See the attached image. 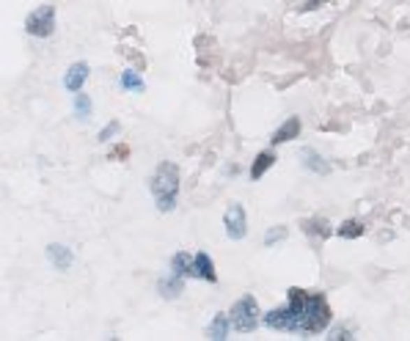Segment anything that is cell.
<instances>
[{
    "instance_id": "cell-1",
    "label": "cell",
    "mask_w": 410,
    "mask_h": 341,
    "mask_svg": "<svg viewBox=\"0 0 410 341\" xmlns=\"http://www.w3.org/2000/svg\"><path fill=\"white\" fill-rule=\"evenodd\" d=\"M149 190H152L154 207L160 212H174L177 201H180V166L163 160L149 179Z\"/></svg>"
},
{
    "instance_id": "cell-2",
    "label": "cell",
    "mask_w": 410,
    "mask_h": 341,
    "mask_svg": "<svg viewBox=\"0 0 410 341\" xmlns=\"http://www.w3.org/2000/svg\"><path fill=\"white\" fill-rule=\"evenodd\" d=\"M333 319V311L328 305V300L322 292H312L303 308V319H300V333H322Z\"/></svg>"
},
{
    "instance_id": "cell-3",
    "label": "cell",
    "mask_w": 410,
    "mask_h": 341,
    "mask_svg": "<svg viewBox=\"0 0 410 341\" xmlns=\"http://www.w3.org/2000/svg\"><path fill=\"white\" fill-rule=\"evenodd\" d=\"M259 303L254 295H242V298L237 300L234 305H231V311H228V317H231V325L240 331V333H251V331H256V325H259Z\"/></svg>"
},
{
    "instance_id": "cell-4",
    "label": "cell",
    "mask_w": 410,
    "mask_h": 341,
    "mask_svg": "<svg viewBox=\"0 0 410 341\" xmlns=\"http://www.w3.org/2000/svg\"><path fill=\"white\" fill-rule=\"evenodd\" d=\"M25 31H28V36L50 39L52 31H55V6H52V3H45V6L34 8V11L25 17Z\"/></svg>"
},
{
    "instance_id": "cell-5",
    "label": "cell",
    "mask_w": 410,
    "mask_h": 341,
    "mask_svg": "<svg viewBox=\"0 0 410 341\" xmlns=\"http://www.w3.org/2000/svg\"><path fill=\"white\" fill-rule=\"evenodd\" d=\"M224 228H226V237L240 242L245 234H248V217H245V210L242 204H231L224 215Z\"/></svg>"
},
{
    "instance_id": "cell-6",
    "label": "cell",
    "mask_w": 410,
    "mask_h": 341,
    "mask_svg": "<svg viewBox=\"0 0 410 341\" xmlns=\"http://www.w3.org/2000/svg\"><path fill=\"white\" fill-rule=\"evenodd\" d=\"M265 325L273 328V331H281V333H300V322L295 319V314H292L289 305L273 308L270 314H265Z\"/></svg>"
},
{
    "instance_id": "cell-7",
    "label": "cell",
    "mask_w": 410,
    "mask_h": 341,
    "mask_svg": "<svg viewBox=\"0 0 410 341\" xmlns=\"http://www.w3.org/2000/svg\"><path fill=\"white\" fill-rule=\"evenodd\" d=\"M89 78H91V66H89L86 61H78V64H72V66L66 69V75H64V88L72 91V94H78V91H83V85H86Z\"/></svg>"
},
{
    "instance_id": "cell-8",
    "label": "cell",
    "mask_w": 410,
    "mask_h": 341,
    "mask_svg": "<svg viewBox=\"0 0 410 341\" xmlns=\"http://www.w3.org/2000/svg\"><path fill=\"white\" fill-rule=\"evenodd\" d=\"M47 259L58 273H66L75 261V254H72V248H66L61 242H52V245H47Z\"/></svg>"
},
{
    "instance_id": "cell-9",
    "label": "cell",
    "mask_w": 410,
    "mask_h": 341,
    "mask_svg": "<svg viewBox=\"0 0 410 341\" xmlns=\"http://www.w3.org/2000/svg\"><path fill=\"white\" fill-rule=\"evenodd\" d=\"M300 228H303L312 240H317V242L328 240V237L333 234V226H330L325 217H303V220H300Z\"/></svg>"
},
{
    "instance_id": "cell-10",
    "label": "cell",
    "mask_w": 410,
    "mask_h": 341,
    "mask_svg": "<svg viewBox=\"0 0 410 341\" xmlns=\"http://www.w3.org/2000/svg\"><path fill=\"white\" fill-rule=\"evenodd\" d=\"M300 163H303V168L314 170L317 176H328V173H330V163H325L322 154H319L317 149H312V146L300 149Z\"/></svg>"
},
{
    "instance_id": "cell-11",
    "label": "cell",
    "mask_w": 410,
    "mask_h": 341,
    "mask_svg": "<svg viewBox=\"0 0 410 341\" xmlns=\"http://www.w3.org/2000/svg\"><path fill=\"white\" fill-rule=\"evenodd\" d=\"M193 259H196V278H204L207 284H218V273H215V261H212V256L204 254V251H198Z\"/></svg>"
},
{
    "instance_id": "cell-12",
    "label": "cell",
    "mask_w": 410,
    "mask_h": 341,
    "mask_svg": "<svg viewBox=\"0 0 410 341\" xmlns=\"http://www.w3.org/2000/svg\"><path fill=\"white\" fill-rule=\"evenodd\" d=\"M300 127H303V124H300V119H298V116H289V119H286V122H284V124L273 132V138H270V140H273V146H281V143H286V140L298 138V135H300Z\"/></svg>"
},
{
    "instance_id": "cell-13",
    "label": "cell",
    "mask_w": 410,
    "mask_h": 341,
    "mask_svg": "<svg viewBox=\"0 0 410 341\" xmlns=\"http://www.w3.org/2000/svg\"><path fill=\"white\" fill-rule=\"evenodd\" d=\"M157 292L163 295L166 300H174V298H180L184 292V281L180 278V275H163L160 281H157Z\"/></svg>"
},
{
    "instance_id": "cell-14",
    "label": "cell",
    "mask_w": 410,
    "mask_h": 341,
    "mask_svg": "<svg viewBox=\"0 0 410 341\" xmlns=\"http://www.w3.org/2000/svg\"><path fill=\"white\" fill-rule=\"evenodd\" d=\"M171 273L180 275V278L196 275V259L187 254V251H177V254L171 256Z\"/></svg>"
},
{
    "instance_id": "cell-15",
    "label": "cell",
    "mask_w": 410,
    "mask_h": 341,
    "mask_svg": "<svg viewBox=\"0 0 410 341\" xmlns=\"http://www.w3.org/2000/svg\"><path fill=\"white\" fill-rule=\"evenodd\" d=\"M273 166H275V154H273V152H270V149L259 152V154H256V160L251 163V173H248V176H251V182H259V179H262L268 170L273 168Z\"/></svg>"
},
{
    "instance_id": "cell-16",
    "label": "cell",
    "mask_w": 410,
    "mask_h": 341,
    "mask_svg": "<svg viewBox=\"0 0 410 341\" xmlns=\"http://www.w3.org/2000/svg\"><path fill=\"white\" fill-rule=\"evenodd\" d=\"M228 328H231V317H226L224 311H218V314L212 317V322H210L207 333H210V339L224 341V339H228Z\"/></svg>"
},
{
    "instance_id": "cell-17",
    "label": "cell",
    "mask_w": 410,
    "mask_h": 341,
    "mask_svg": "<svg viewBox=\"0 0 410 341\" xmlns=\"http://www.w3.org/2000/svg\"><path fill=\"white\" fill-rule=\"evenodd\" d=\"M364 223L361 220H356V217H350V220H344L339 228H336V234L342 237V240H358L361 234H364Z\"/></svg>"
},
{
    "instance_id": "cell-18",
    "label": "cell",
    "mask_w": 410,
    "mask_h": 341,
    "mask_svg": "<svg viewBox=\"0 0 410 341\" xmlns=\"http://www.w3.org/2000/svg\"><path fill=\"white\" fill-rule=\"evenodd\" d=\"M119 85L124 88V91H133V94H140L146 85L140 80V75L133 72V69H127V72H122V78H119Z\"/></svg>"
},
{
    "instance_id": "cell-19",
    "label": "cell",
    "mask_w": 410,
    "mask_h": 341,
    "mask_svg": "<svg viewBox=\"0 0 410 341\" xmlns=\"http://www.w3.org/2000/svg\"><path fill=\"white\" fill-rule=\"evenodd\" d=\"M75 116H78L80 122H86V119L91 116V99H89V94H83V91L75 94Z\"/></svg>"
},
{
    "instance_id": "cell-20",
    "label": "cell",
    "mask_w": 410,
    "mask_h": 341,
    "mask_svg": "<svg viewBox=\"0 0 410 341\" xmlns=\"http://www.w3.org/2000/svg\"><path fill=\"white\" fill-rule=\"evenodd\" d=\"M286 237H289V228H286V226H273V228L265 234V245L273 248V245H278V242H284Z\"/></svg>"
},
{
    "instance_id": "cell-21",
    "label": "cell",
    "mask_w": 410,
    "mask_h": 341,
    "mask_svg": "<svg viewBox=\"0 0 410 341\" xmlns=\"http://www.w3.org/2000/svg\"><path fill=\"white\" fill-rule=\"evenodd\" d=\"M328 339H333V341H350V339H356V333H353V328H347V325H336L333 331H330V336Z\"/></svg>"
},
{
    "instance_id": "cell-22",
    "label": "cell",
    "mask_w": 410,
    "mask_h": 341,
    "mask_svg": "<svg viewBox=\"0 0 410 341\" xmlns=\"http://www.w3.org/2000/svg\"><path fill=\"white\" fill-rule=\"evenodd\" d=\"M113 135H119V122H110V124H105V127L99 129V143H108V140H113Z\"/></svg>"
},
{
    "instance_id": "cell-23",
    "label": "cell",
    "mask_w": 410,
    "mask_h": 341,
    "mask_svg": "<svg viewBox=\"0 0 410 341\" xmlns=\"http://www.w3.org/2000/svg\"><path fill=\"white\" fill-rule=\"evenodd\" d=\"M127 157H130V146H127V143H119V146L108 154V160H127Z\"/></svg>"
},
{
    "instance_id": "cell-24",
    "label": "cell",
    "mask_w": 410,
    "mask_h": 341,
    "mask_svg": "<svg viewBox=\"0 0 410 341\" xmlns=\"http://www.w3.org/2000/svg\"><path fill=\"white\" fill-rule=\"evenodd\" d=\"M325 3H328V0H306V3H303V11H314V8H322Z\"/></svg>"
}]
</instances>
